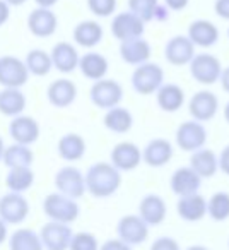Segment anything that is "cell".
Wrapping results in <instances>:
<instances>
[{
    "label": "cell",
    "mask_w": 229,
    "mask_h": 250,
    "mask_svg": "<svg viewBox=\"0 0 229 250\" xmlns=\"http://www.w3.org/2000/svg\"><path fill=\"white\" fill-rule=\"evenodd\" d=\"M170 14H171V11L166 7V5H157V9H156V12H154V19L156 21H159V22H163V21H166L168 18H170Z\"/></svg>",
    "instance_id": "47"
},
{
    "label": "cell",
    "mask_w": 229,
    "mask_h": 250,
    "mask_svg": "<svg viewBox=\"0 0 229 250\" xmlns=\"http://www.w3.org/2000/svg\"><path fill=\"white\" fill-rule=\"evenodd\" d=\"M207 214L214 221H226L229 218V194L215 192L207 201Z\"/></svg>",
    "instance_id": "37"
},
{
    "label": "cell",
    "mask_w": 229,
    "mask_h": 250,
    "mask_svg": "<svg viewBox=\"0 0 229 250\" xmlns=\"http://www.w3.org/2000/svg\"><path fill=\"white\" fill-rule=\"evenodd\" d=\"M170 187L178 197L198 194V190L202 187V178L190 167H180L171 175Z\"/></svg>",
    "instance_id": "23"
},
{
    "label": "cell",
    "mask_w": 229,
    "mask_h": 250,
    "mask_svg": "<svg viewBox=\"0 0 229 250\" xmlns=\"http://www.w3.org/2000/svg\"><path fill=\"white\" fill-rule=\"evenodd\" d=\"M55 187L58 194L77 201V199H80L86 194V178H84V173L77 167L67 165V167H62L57 171Z\"/></svg>",
    "instance_id": "7"
},
{
    "label": "cell",
    "mask_w": 229,
    "mask_h": 250,
    "mask_svg": "<svg viewBox=\"0 0 229 250\" xmlns=\"http://www.w3.org/2000/svg\"><path fill=\"white\" fill-rule=\"evenodd\" d=\"M103 125L113 134H127L134 127V115L129 108L120 104L104 111Z\"/></svg>",
    "instance_id": "30"
},
{
    "label": "cell",
    "mask_w": 229,
    "mask_h": 250,
    "mask_svg": "<svg viewBox=\"0 0 229 250\" xmlns=\"http://www.w3.org/2000/svg\"><path fill=\"white\" fill-rule=\"evenodd\" d=\"M5 240H7V225L0 219V245H2Z\"/></svg>",
    "instance_id": "50"
},
{
    "label": "cell",
    "mask_w": 229,
    "mask_h": 250,
    "mask_svg": "<svg viewBox=\"0 0 229 250\" xmlns=\"http://www.w3.org/2000/svg\"><path fill=\"white\" fill-rule=\"evenodd\" d=\"M11 7H19V5H22V4H26L28 0H5Z\"/></svg>",
    "instance_id": "51"
},
{
    "label": "cell",
    "mask_w": 229,
    "mask_h": 250,
    "mask_svg": "<svg viewBox=\"0 0 229 250\" xmlns=\"http://www.w3.org/2000/svg\"><path fill=\"white\" fill-rule=\"evenodd\" d=\"M72 236L74 233L70 225H63V223L55 221H48L46 225H43L41 231H39L43 249L46 250H67Z\"/></svg>",
    "instance_id": "15"
},
{
    "label": "cell",
    "mask_w": 229,
    "mask_h": 250,
    "mask_svg": "<svg viewBox=\"0 0 229 250\" xmlns=\"http://www.w3.org/2000/svg\"><path fill=\"white\" fill-rule=\"evenodd\" d=\"M228 38H229V29H228Z\"/></svg>",
    "instance_id": "55"
},
{
    "label": "cell",
    "mask_w": 229,
    "mask_h": 250,
    "mask_svg": "<svg viewBox=\"0 0 229 250\" xmlns=\"http://www.w3.org/2000/svg\"><path fill=\"white\" fill-rule=\"evenodd\" d=\"M69 250H99V242H97L96 235H93V233L79 231L74 233Z\"/></svg>",
    "instance_id": "39"
},
{
    "label": "cell",
    "mask_w": 229,
    "mask_h": 250,
    "mask_svg": "<svg viewBox=\"0 0 229 250\" xmlns=\"http://www.w3.org/2000/svg\"><path fill=\"white\" fill-rule=\"evenodd\" d=\"M86 149H87L86 139L80 134H74V132L62 136L58 139V144H57L58 156L63 161H69V163L82 160L84 154H86Z\"/></svg>",
    "instance_id": "29"
},
{
    "label": "cell",
    "mask_w": 229,
    "mask_h": 250,
    "mask_svg": "<svg viewBox=\"0 0 229 250\" xmlns=\"http://www.w3.org/2000/svg\"><path fill=\"white\" fill-rule=\"evenodd\" d=\"M130 83L135 93L142 96L156 94V91L164 84V70L161 65L154 62H146L142 65H137L130 77Z\"/></svg>",
    "instance_id": "3"
},
{
    "label": "cell",
    "mask_w": 229,
    "mask_h": 250,
    "mask_svg": "<svg viewBox=\"0 0 229 250\" xmlns=\"http://www.w3.org/2000/svg\"><path fill=\"white\" fill-rule=\"evenodd\" d=\"M52 63L58 72L62 74H72L76 69H79V52L77 46L70 42H58L53 45L52 52Z\"/></svg>",
    "instance_id": "19"
},
{
    "label": "cell",
    "mask_w": 229,
    "mask_h": 250,
    "mask_svg": "<svg viewBox=\"0 0 229 250\" xmlns=\"http://www.w3.org/2000/svg\"><path fill=\"white\" fill-rule=\"evenodd\" d=\"M26 94L21 89L14 87H4L0 91V113L5 117H18L22 115L26 108Z\"/></svg>",
    "instance_id": "32"
},
{
    "label": "cell",
    "mask_w": 229,
    "mask_h": 250,
    "mask_svg": "<svg viewBox=\"0 0 229 250\" xmlns=\"http://www.w3.org/2000/svg\"><path fill=\"white\" fill-rule=\"evenodd\" d=\"M79 70L86 79L89 81H101L106 77L108 70H110V63L104 55L99 52H87L80 55L79 59Z\"/></svg>",
    "instance_id": "26"
},
{
    "label": "cell",
    "mask_w": 229,
    "mask_h": 250,
    "mask_svg": "<svg viewBox=\"0 0 229 250\" xmlns=\"http://www.w3.org/2000/svg\"><path fill=\"white\" fill-rule=\"evenodd\" d=\"M217 158H219V170L229 177V144L222 147L221 154Z\"/></svg>",
    "instance_id": "44"
},
{
    "label": "cell",
    "mask_w": 229,
    "mask_h": 250,
    "mask_svg": "<svg viewBox=\"0 0 229 250\" xmlns=\"http://www.w3.org/2000/svg\"><path fill=\"white\" fill-rule=\"evenodd\" d=\"M33 184H35V171L31 167L9 168L7 175H5V185H7L9 192L24 194L33 187Z\"/></svg>",
    "instance_id": "33"
},
{
    "label": "cell",
    "mask_w": 229,
    "mask_h": 250,
    "mask_svg": "<svg viewBox=\"0 0 229 250\" xmlns=\"http://www.w3.org/2000/svg\"><path fill=\"white\" fill-rule=\"evenodd\" d=\"M11 19V5L5 0H0V28Z\"/></svg>",
    "instance_id": "46"
},
{
    "label": "cell",
    "mask_w": 229,
    "mask_h": 250,
    "mask_svg": "<svg viewBox=\"0 0 229 250\" xmlns=\"http://www.w3.org/2000/svg\"><path fill=\"white\" fill-rule=\"evenodd\" d=\"M29 214V202L22 194L9 192L0 197V219L5 225H21Z\"/></svg>",
    "instance_id": "10"
},
{
    "label": "cell",
    "mask_w": 229,
    "mask_h": 250,
    "mask_svg": "<svg viewBox=\"0 0 229 250\" xmlns=\"http://www.w3.org/2000/svg\"><path fill=\"white\" fill-rule=\"evenodd\" d=\"M35 4L43 9H52L53 5L58 4V0H35Z\"/></svg>",
    "instance_id": "49"
},
{
    "label": "cell",
    "mask_w": 229,
    "mask_h": 250,
    "mask_svg": "<svg viewBox=\"0 0 229 250\" xmlns=\"http://www.w3.org/2000/svg\"><path fill=\"white\" fill-rule=\"evenodd\" d=\"M168 206L161 195L147 194L140 199L139 204V216L147 226H157L166 219Z\"/></svg>",
    "instance_id": "22"
},
{
    "label": "cell",
    "mask_w": 229,
    "mask_h": 250,
    "mask_svg": "<svg viewBox=\"0 0 229 250\" xmlns=\"http://www.w3.org/2000/svg\"><path fill=\"white\" fill-rule=\"evenodd\" d=\"M224 118H226V122L229 124V101L226 103V106H224Z\"/></svg>",
    "instance_id": "54"
},
{
    "label": "cell",
    "mask_w": 229,
    "mask_h": 250,
    "mask_svg": "<svg viewBox=\"0 0 229 250\" xmlns=\"http://www.w3.org/2000/svg\"><path fill=\"white\" fill-rule=\"evenodd\" d=\"M110 29H111L113 38L122 43V42H129V40L144 36L146 22L140 18H137L135 14H132L130 11H125V12H118V14L113 16Z\"/></svg>",
    "instance_id": "9"
},
{
    "label": "cell",
    "mask_w": 229,
    "mask_h": 250,
    "mask_svg": "<svg viewBox=\"0 0 229 250\" xmlns=\"http://www.w3.org/2000/svg\"><path fill=\"white\" fill-rule=\"evenodd\" d=\"M24 63L28 67V72L33 74L36 77H45L50 74V70L53 69L52 63V57L46 50L41 48H35L26 55Z\"/></svg>",
    "instance_id": "36"
},
{
    "label": "cell",
    "mask_w": 229,
    "mask_h": 250,
    "mask_svg": "<svg viewBox=\"0 0 229 250\" xmlns=\"http://www.w3.org/2000/svg\"><path fill=\"white\" fill-rule=\"evenodd\" d=\"M174 149L171 141L164 137L151 139L142 149V163H146L151 168H163L173 160Z\"/></svg>",
    "instance_id": "16"
},
{
    "label": "cell",
    "mask_w": 229,
    "mask_h": 250,
    "mask_svg": "<svg viewBox=\"0 0 229 250\" xmlns=\"http://www.w3.org/2000/svg\"><path fill=\"white\" fill-rule=\"evenodd\" d=\"M43 212L50 221L70 225L79 218L80 208L77 201L58 194V192H53V194L46 195L45 201H43Z\"/></svg>",
    "instance_id": "2"
},
{
    "label": "cell",
    "mask_w": 229,
    "mask_h": 250,
    "mask_svg": "<svg viewBox=\"0 0 229 250\" xmlns=\"http://www.w3.org/2000/svg\"><path fill=\"white\" fill-rule=\"evenodd\" d=\"M151 250H181L180 243L171 236H159L153 242Z\"/></svg>",
    "instance_id": "41"
},
{
    "label": "cell",
    "mask_w": 229,
    "mask_h": 250,
    "mask_svg": "<svg viewBox=\"0 0 229 250\" xmlns=\"http://www.w3.org/2000/svg\"><path fill=\"white\" fill-rule=\"evenodd\" d=\"M174 141L176 146L185 153H195V151L205 147L207 143V130L204 124L197 120H187L178 125L176 132H174Z\"/></svg>",
    "instance_id": "6"
},
{
    "label": "cell",
    "mask_w": 229,
    "mask_h": 250,
    "mask_svg": "<svg viewBox=\"0 0 229 250\" xmlns=\"http://www.w3.org/2000/svg\"><path fill=\"white\" fill-rule=\"evenodd\" d=\"M9 136L16 144L31 146L39 139V124L29 115H18L9 124Z\"/></svg>",
    "instance_id": "17"
},
{
    "label": "cell",
    "mask_w": 229,
    "mask_h": 250,
    "mask_svg": "<svg viewBox=\"0 0 229 250\" xmlns=\"http://www.w3.org/2000/svg\"><path fill=\"white\" fill-rule=\"evenodd\" d=\"M29 79L28 67L24 60L16 55H2L0 57V86L21 89Z\"/></svg>",
    "instance_id": "8"
},
{
    "label": "cell",
    "mask_w": 229,
    "mask_h": 250,
    "mask_svg": "<svg viewBox=\"0 0 229 250\" xmlns=\"http://www.w3.org/2000/svg\"><path fill=\"white\" fill-rule=\"evenodd\" d=\"M127 4H129V11L147 24L154 21V12L159 5V0H127Z\"/></svg>",
    "instance_id": "38"
},
{
    "label": "cell",
    "mask_w": 229,
    "mask_h": 250,
    "mask_svg": "<svg viewBox=\"0 0 229 250\" xmlns=\"http://www.w3.org/2000/svg\"><path fill=\"white\" fill-rule=\"evenodd\" d=\"M35 161V153L29 146L24 144H11L5 146L2 163L7 168H21V167H33Z\"/></svg>",
    "instance_id": "34"
},
{
    "label": "cell",
    "mask_w": 229,
    "mask_h": 250,
    "mask_svg": "<svg viewBox=\"0 0 229 250\" xmlns=\"http://www.w3.org/2000/svg\"><path fill=\"white\" fill-rule=\"evenodd\" d=\"M58 28V18L52 9L36 7L28 16V29L36 38H50Z\"/></svg>",
    "instance_id": "18"
},
{
    "label": "cell",
    "mask_w": 229,
    "mask_h": 250,
    "mask_svg": "<svg viewBox=\"0 0 229 250\" xmlns=\"http://www.w3.org/2000/svg\"><path fill=\"white\" fill-rule=\"evenodd\" d=\"M46 98L55 108H69L77 100V86L70 79H57L46 89Z\"/></svg>",
    "instance_id": "24"
},
{
    "label": "cell",
    "mask_w": 229,
    "mask_h": 250,
    "mask_svg": "<svg viewBox=\"0 0 229 250\" xmlns=\"http://www.w3.org/2000/svg\"><path fill=\"white\" fill-rule=\"evenodd\" d=\"M11 250H43V243L39 233L33 231L31 228H19L9 238Z\"/></svg>",
    "instance_id": "35"
},
{
    "label": "cell",
    "mask_w": 229,
    "mask_h": 250,
    "mask_svg": "<svg viewBox=\"0 0 229 250\" xmlns=\"http://www.w3.org/2000/svg\"><path fill=\"white\" fill-rule=\"evenodd\" d=\"M104 36V29L103 26L97 21H80L79 24L74 28L72 31V38L76 42V45L82 46V48H94L101 43Z\"/></svg>",
    "instance_id": "27"
},
{
    "label": "cell",
    "mask_w": 229,
    "mask_h": 250,
    "mask_svg": "<svg viewBox=\"0 0 229 250\" xmlns=\"http://www.w3.org/2000/svg\"><path fill=\"white\" fill-rule=\"evenodd\" d=\"M190 168L202 178V180H204V178H210L219 171V158L212 149L202 147V149L191 153Z\"/></svg>",
    "instance_id": "31"
},
{
    "label": "cell",
    "mask_w": 229,
    "mask_h": 250,
    "mask_svg": "<svg viewBox=\"0 0 229 250\" xmlns=\"http://www.w3.org/2000/svg\"><path fill=\"white\" fill-rule=\"evenodd\" d=\"M151 55H153V46L144 36L120 43V57L129 65H142V63L149 62Z\"/></svg>",
    "instance_id": "21"
},
{
    "label": "cell",
    "mask_w": 229,
    "mask_h": 250,
    "mask_svg": "<svg viewBox=\"0 0 229 250\" xmlns=\"http://www.w3.org/2000/svg\"><path fill=\"white\" fill-rule=\"evenodd\" d=\"M188 40L200 48H210V46L217 45L219 42V29L209 19H195L190 22L188 26V33H187Z\"/></svg>",
    "instance_id": "20"
},
{
    "label": "cell",
    "mask_w": 229,
    "mask_h": 250,
    "mask_svg": "<svg viewBox=\"0 0 229 250\" xmlns=\"http://www.w3.org/2000/svg\"><path fill=\"white\" fill-rule=\"evenodd\" d=\"M116 0H87V7L96 18H111L116 12Z\"/></svg>",
    "instance_id": "40"
},
{
    "label": "cell",
    "mask_w": 229,
    "mask_h": 250,
    "mask_svg": "<svg viewBox=\"0 0 229 250\" xmlns=\"http://www.w3.org/2000/svg\"><path fill=\"white\" fill-rule=\"evenodd\" d=\"M176 212L183 221L187 223H197L205 218L207 214V201L204 195L191 194L178 199Z\"/></svg>",
    "instance_id": "25"
},
{
    "label": "cell",
    "mask_w": 229,
    "mask_h": 250,
    "mask_svg": "<svg viewBox=\"0 0 229 250\" xmlns=\"http://www.w3.org/2000/svg\"><path fill=\"white\" fill-rule=\"evenodd\" d=\"M156 103L166 113H174L185 104V91L174 83H164L156 91Z\"/></svg>",
    "instance_id": "28"
},
{
    "label": "cell",
    "mask_w": 229,
    "mask_h": 250,
    "mask_svg": "<svg viewBox=\"0 0 229 250\" xmlns=\"http://www.w3.org/2000/svg\"><path fill=\"white\" fill-rule=\"evenodd\" d=\"M116 235L118 240L125 242L127 245H140L149 236V226L142 221L139 214H125L116 225Z\"/></svg>",
    "instance_id": "12"
},
{
    "label": "cell",
    "mask_w": 229,
    "mask_h": 250,
    "mask_svg": "<svg viewBox=\"0 0 229 250\" xmlns=\"http://www.w3.org/2000/svg\"><path fill=\"white\" fill-rule=\"evenodd\" d=\"M89 100L93 101L94 106L101 110H110V108L120 106L123 101V87L114 79H101L93 83L89 89Z\"/></svg>",
    "instance_id": "4"
},
{
    "label": "cell",
    "mask_w": 229,
    "mask_h": 250,
    "mask_svg": "<svg viewBox=\"0 0 229 250\" xmlns=\"http://www.w3.org/2000/svg\"><path fill=\"white\" fill-rule=\"evenodd\" d=\"M99 250H132V247L118 238H111L106 240L103 245H99Z\"/></svg>",
    "instance_id": "42"
},
{
    "label": "cell",
    "mask_w": 229,
    "mask_h": 250,
    "mask_svg": "<svg viewBox=\"0 0 229 250\" xmlns=\"http://www.w3.org/2000/svg\"><path fill=\"white\" fill-rule=\"evenodd\" d=\"M219 110V98L212 91L204 89L197 91L188 101V111L191 115V120H197L200 124L209 122L217 115Z\"/></svg>",
    "instance_id": "13"
},
{
    "label": "cell",
    "mask_w": 229,
    "mask_h": 250,
    "mask_svg": "<svg viewBox=\"0 0 229 250\" xmlns=\"http://www.w3.org/2000/svg\"><path fill=\"white\" fill-rule=\"evenodd\" d=\"M187 250H209V249L204 245H191V247H188Z\"/></svg>",
    "instance_id": "53"
},
{
    "label": "cell",
    "mask_w": 229,
    "mask_h": 250,
    "mask_svg": "<svg viewBox=\"0 0 229 250\" xmlns=\"http://www.w3.org/2000/svg\"><path fill=\"white\" fill-rule=\"evenodd\" d=\"M4 151H5V143L2 139V136H0V161H2V156H4Z\"/></svg>",
    "instance_id": "52"
},
{
    "label": "cell",
    "mask_w": 229,
    "mask_h": 250,
    "mask_svg": "<svg viewBox=\"0 0 229 250\" xmlns=\"http://www.w3.org/2000/svg\"><path fill=\"white\" fill-rule=\"evenodd\" d=\"M86 178V192H89L96 199L111 197L122 187V173L111 163L97 161L91 165L84 173Z\"/></svg>",
    "instance_id": "1"
},
{
    "label": "cell",
    "mask_w": 229,
    "mask_h": 250,
    "mask_svg": "<svg viewBox=\"0 0 229 250\" xmlns=\"http://www.w3.org/2000/svg\"><path fill=\"white\" fill-rule=\"evenodd\" d=\"M214 12L221 19H226V21H229V0H215Z\"/></svg>",
    "instance_id": "43"
},
{
    "label": "cell",
    "mask_w": 229,
    "mask_h": 250,
    "mask_svg": "<svg viewBox=\"0 0 229 250\" xmlns=\"http://www.w3.org/2000/svg\"><path fill=\"white\" fill-rule=\"evenodd\" d=\"M110 163L120 173L122 171H132L142 163V149L135 143L122 141V143L114 144L113 149H111Z\"/></svg>",
    "instance_id": "11"
},
{
    "label": "cell",
    "mask_w": 229,
    "mask_h": 250,
    "mask_svg": "<svg viewBox=\"0 0 229 250\" xmlns=\"http://www.w3.org/2000/svg\"><path fill=\"white\" fill-rule=\"evenodd\" d=\"M190 74L198 84L204 86H212V84L219 83V77L222 72V63L212 53H197L188 63Z\"/></svg>",
    "instance_id": "5"
},
{
    "label": "cell",
    "mask_w": 229,
    "mask_h": 250,
    "mask_svg": "<svg viewBox=\"0 0 229 250\" xmlns=\"http://www.w3.org/2000/svg\"><path fill=\"white\" fill-rule=\"evenodd\" d=\"M190 0H164V5L170 9L171 12H180L188 7Z\"/></svg>",
    "instance_id": "45"
},
{
    "label": "cell",
    "mask_w": 229,
    "mask_h": 250,
    "mask_svg": "<svg viewBox=\"0 0 229 250\" xmlns=\"http://www.w3.org/2000/svg\"><path fill=\"white\" fill-rule=\"evenodd\" d=\"M197 55L195 53V45L188 40L187 35L171 36L164 46V57L168 63L174 67H185L191 62V59Z\"/></svg>",
    "instance_id": "14"
},
{
    "label": "cell",
    "mask_w": 229,
    "mask_h": 250,
    "mask_svg": "<svg viewBox=\"0 0 229 250\" xmlns=\"http://www.w3.org/2000/svg\"><path fill=\"white\" fill-rule=\"evenodd\" d=\"M219 83H221L222 89H224L226 93L229 94V65L226 67V69H222L221 77H219Z\"/></svg>",
    "instance_id": "48"
}]
</instances>
